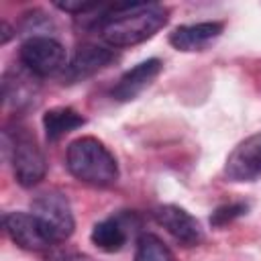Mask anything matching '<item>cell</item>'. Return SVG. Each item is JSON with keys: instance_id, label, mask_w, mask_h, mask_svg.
Wrapping results in <instances>:
<instances>
[{"instance_id": "17", "label": "cell", "mask_w": 261, "mask_h": 261, "mask_svg": "<svg viewBox=\"0 0 261 261\" xmlns=\"http://www.w3.org/2000/svg\"><path fill=\"white\" fill-rule=\"evenodd\" d=\"M47 261H96L84 253H77L73 249H63V247H57V249H51L47 253Z\"/></svg>"}, {"instance_id": "13", "label": "cell", "mask_w": 261, "mask_h": 261, "mask_svg": "<svg viewBox=\"0 0 261 261\" xmlns=\"http://www.w3.org/2000/svg\"><path fill=\"white\" fill-rule=\"evenodd\" d=\"M126 224H124V218L118 216V218H106V220H100L94 224L92 228V243L104 251V253H116L124 247L126 243Z\"/></svg>"}, {"instance_id": "11", "label": "cell", "mask_w": 261, "mask_h": 261, "mask_svg": "<svg viewBox=\"0 0 261 261\" xmlns=\"http://www.w3.org/2000/svg\"><path fill=\"white\" fill-rule=\"evenodd\" d=\"M37 75H33L29 69H12V71H6L4 77H2V98H4V104L6 106H12V108H22V106H29L33 104L35 96H37V82H35Z\"/></svg>"}, {"instance_id": "4", "label": "cell", "mask_w": 261, "mask_h": 261, "mask_svg": "<svg viewBox=\"0 0 261 261\" xmlns=\"http://www.w3.org/2000/svg\"><path fill=\"white\" fill-rule=\"evenodd\" d=\"M20 63L37 77H47L67 67L65 47L49 35H33L20 45Z\"/></svg>"}, {"instance_id": "18", "label": "cell", "mask_w": 261, "mask_h": 261, "mask_svg": "<svg viewBox=\"0 0 261 261\" xmlns=\"http://www.w3.org/2000/svg\"><path fill=\"white\" fill-rule=\"evenodd\" d=\"M8 39H10V27L2 22V43H8Z\"/></svg>"}, {"instance_id": "15", "label": "cell", "mask_w": 261, "mask_h": 261, "mask_svg": "<svg viewBox=\"0 0 261 261\" xmlns=\"http://www.w3.org/2000/svg\"><path fill=\"white\" fill-rule=\"evenodd\" d=\"M135 261H173V253L157 234L145 232L137 241Z\"/></svg>"}, {"instance_id": "1", "label": "cell", "mask_w": 261, "mask_h": 261, "mask_svg": "<svg viewBox=\"0 0 261 261\" xmlns=\"http://www.w3.org/2000/svg\"><path fill=\"white\" fill-rule=\"evenodd\" d=\"M167 22V10L153 2L108 4L98 22L102 39L110 47H133L151 39Z\"/></svg>"}, {"instance_id": "7", "label": "cell", "mask_w": 261, "mask_h": 261, "mask_svg": "<svg viewBox=\"0 0 261 261\" xmlns=\"http://www.w3.org/2000/svg\"><path fill=\"white\" fill-rule=\"evenodd\" d=\"M224 175L230 181H255L261 177V133L247 137L230 151Z\"/></svg>"}, {"instance_id": "6", "label": "cell", "mask_w": 261, "mask_h": 261, "mask_svg": "<svg viewBox=\"0 0 261 261\" xmlns=\"http://www.w3.org/2000/svg\"><path fill=\"white\" fill-rule=\"evenodd\" d=\"M2 224L6 234L27 251H45L55 245L33 212H6L2 216Z\"/></svg>"}, {"instance_id": "14", "label": "cell", "mask_w": 261, "mask_h": 261, "mask_svg": "<svg viewBox=\"0 0 261 261\" xmlns=\"http://www.w3.org/2000/svg\"><path fill=\"white\" fill-rule=\"evenodd\" d=\"M84 122L86 118L69 106H57L43 114V128L49 141H59L67 133L80 128Z\"/></svg>"}, {"instance_id": "10", "label": "cell", "mask_w": 261, "mask_h": 261, "mask_svg": "<svg viewBox=\"0 0 261 261\" xmlns=\"http://www.w3.org/2000/svg\"><path fill=\"white\" fill-rule=\"evenodd\" d=\"M110 61H114L112 49H106L100 45H90V43L80 45L77 51L73 53L71 61L63 69V77L67 82H77V80L90 77L96 71H100L102 67H106Z\"/></svg>"}, {"instance_id": "12", "label": "cell", "mask_w": 261, "mask_h": 261, "mask_svg": "<svg viewBox=\"0 0 261 261\" xmlns=\"http://www.w3.org/2000/svg\"><path fill=\"white\" fill-rule=\"evenodd\" d=\"M222 33V22H196V24H184L171 31L169 43L177 51H198L212 39H216Z\"/></svg>"}, {"instance_id": "3", "label": "cell", "mask_w": 261, "mask_h": 261, "mask_svg": "<svg viewBox=\"0 0 261 261\" xmlns=\"http://www.w3.org/2000/svg\"><path fill=\"white\" fill-rule=\"evenodd\" d=\"M4 145L16 181L22 188L37 186L45 177L47 161L35 137L22 126H14V130H4Z\"/></svg>"}, {"instance_id": "16", "label": "cell", "mask_w": 261, "mask_h": 261, "mask_svg": "<svg viewBox=\"0 0 261 261\" xmlns=\"http://www.w3.org/2000/svg\"><path fill=\"white\" fill-rule=\"evenodd\" d=\"M247 210H249V206H247L245 202H230V204H222V206H218V208L210 214V224H212V226H216V228L226 226V224H228V222H232L234 218H239V216L247 214Z\"/></svg>"}, {"instance_id": "2", "label": "cell", "mask_w": 261, "mask_h": 261, "mask_svg": "<svg viewBox=\"0 0 261 261\" xmlns=\"http://www.w3.org/2000/svg\"><path fill=\"white\" fill-rule=\"evenodd\" d=\"M65 165L73 177L92 186H112L118 179L114 155L94 137H80L67 147Z\"/></svg>"}, {"instance_id": "5", "label": "cell", "mask_w": 261, "mask_h": 261, "mask_svg": "<svg viewBox=\"0 0 261 261\" xmlns=\"http://www.w3.org/2000/svg\"><path fill=\"white\" fill-rule=\"evenodd\" d=\"M33 214L41 220V224L45 226L47 234L51 237V241L55 245L69 239L75 228L69 200L57 190L39 194L33 200Z\"/></svg>"}, {"instance_id": "9", "label": "cell", "mask_w": 261, "mask_h": 261, "mask_svg": "<svg viewBox=\"0 0 261 261\" xmlns=\"http://www.w3.org/2000/svg\"><path fill=\"white\" fill-rule=\"evenodd\" d=\"M163 63L159 59H145L141 63H137L135 67H130L128 71L122 73V77L116 82V86L112 88V98L118 102H130L135 100L161 71Z\"/></svg>"}, {"instance_id": "8", "label": "cell", "mask_w": 261, "mask_h": 261, "mask_svg": "<svg viewBox=\"0 0 261 261\" xmlns=\"http://www.w3.org/2000/svg\"><path fill=\"white\" fill-rule=\"evenodd\" d=\"M153 218L157 220V224H161L184 247H196L204 239L200 222L190 212H186L184 208H179L175 204H161V206H157L153 210Z\"/></svg>"}]
</instances>
